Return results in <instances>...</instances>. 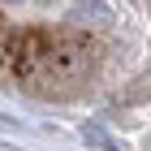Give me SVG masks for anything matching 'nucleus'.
<instances>
[{
  "mask_svg": "<svg viewBox=\"0 0 151 151\" xmlns=\"http://www.w3.org/2000/svg\"><path fill=\"white\" fill-rule=\"evenodd\" d=\"M73 17H78V22H91V26H108L112 9H108L104 0H78V4H73Z\"/></svg>",
  "mask_w": 151,
  "mask_h": 151,
  "instance_id": "2",
  "label": "nucleus"
},
{
  "mask_svg": "<svg viewBox=\"0 0 151 151\" xmlns=\"http://www.w3.org/2000/svg\"><path fill=\"white\" fill-rule=\"evenodd\" d=\"M78 138L86 142V147H95V151H121V142H116L99 121H82V125H78Z\"/></svg>",
  "mask_w": 151,
  "mask_h": 151,
  "instance_id": "1",
  "label": "nucleus"
}]
</instances>
